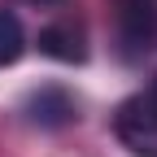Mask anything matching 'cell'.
I'll return each mask as SVG.
<instances>
[{"label":"cell","mask_w":157,"mask_h":157,"mask_svg":"<svg viewBox=\"0 0 157 157\" xmlns=\"http://www.w3.org/2000/svg\"><path fill=\"white\" fill-rule=\"evenodd\" d=\"M113 131L135 157H157V96L140 92L131 101H122L113 113Z\"/></svg>","instance_id":"1"},{"label":"cell","mask_w":157,"mask_h":157,"mask_svg":"<svg viewBox=\"0 0 157 157\" xmlns=\"http://www.w3.org/2000/svg\"><path fill=\"white\" fill-rule=\"evenodd\" d=\"M157 39V0H118V44L122 57L135 61Z\"/></svg>","instance_id":"2"},{"label":"cell","mask_w":157,"mask_h":157,"mask_svg":"<svg viewBox=\"0 0 157 157\" xmlns=\"http://www.w3.org/2000/svg\"><path fill=\"white\" fill-rule=\"evenodd\" d=\"M39 52L52 57V61H66V66H78L87 57V44H83V31L74 22H52L39 31Z\"/></svg>","instance_id":"3"},{"label":"cell","mask_w":157,"mask_h":157,"mask_svg":"<svg viewBox=\"0 0 157 157\" xmlns=\"http://www.w3.org/2000/svg\"><path fill=\"white\" fill-rule=\"evenodd\" d=\"M31 118H35L39 127H61V122L74 118V101H70L61 87H39L31 96Z\"/></svg>","instance_id":"4"},{"label":"cell","mask_w":157,"mask_h":157,"mask_svg":"<svg viewBox=\"0 0 157 157\" xmlns=\"http://www.w3.org/2000/svg\"><path fill=\"white\" fill-rule=\"evenodd\" d=\"M22 52H26V31H22V22H17V13L0 9V66H13Z\"/></svg>","instance_id":"5"},{"label":"cell","mask_w":157,"mask_h":157,"mask_svg":"<svg viewBox=\"0 0 157 157\" xmlns=\"http://www.w3.org/2000/svg\"><path fill=\"white\" fill-rule=\"evenodd\" d=\"M39 5H48V0H39Z\"/></svg>","instance_id":"6"}]
</instances>
